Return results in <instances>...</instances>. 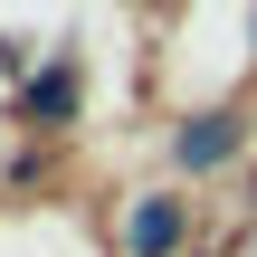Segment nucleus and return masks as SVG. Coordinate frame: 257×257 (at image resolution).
<instances>
[{
  "label": "nucleus",
  "instance_id": "f257e3e1",
  "mask_svg": "<svg viewBox=\"0 0 257 257\" xmlns=\"http://www.w3.org/2000/svg\"><path fill=\"white\" fill-rule=\"evenodd\" d=\"M238 143H248V114H238V105H210V114H191V124L172 134L181 172H219V162H238Z\"/></svg>",
  "mask_w": 257,
  "mask_h": 257
},
{
  "label": "nucleus",
  "instance_id": "f03ea898",
  "mask_svg": "<svg viewBox=\"0 0 257 257\" xmlns=\"http://www.w3.org/2000/svg\"><path fill=\"white\" fill-rule=\"evenodd\" d=\"M181 229H191V200H134L124 210V257H181Z\"/></svg>",
  "mask_w": 257,
  "mask_h": 257
},
{
  "label": "nucleus",
  "instance_id": "7ed1b4c3",
  "mask_svg": "<svg viewBox=\"0 0 257 257\" xmlns=\"http://www.w3.org/2000/svg\"><path fill=\"white\" fill-rule=\"evenodd\" d=\"M76 114V57H48L29 86H19V124H38V134H57Z\"/></svg>",
  "mask_w": 257,
  "mask_h": 257
},
{
  "label": "nucleus",
  "instance_id": "20e7f679",
  "mask_svg": "<svg viewBox=\"0 0 257 257\" xmlns=\"http://www.w3.org/2000/svg\"><path fill=\"white\" fill-rule=\"evenodd\" d=\"M191 257H200V248H191ZM210 257H229V248H210Z\"/></svg>",
  "mask_w": 257,
  "mask_h": 257
},
{
  "label": "nucleus",
  "instance_id": "39448f33",
  "mask_svg": "<svg viewBox=\"0 0 257 257\" xmlns=\"http://www.w3.org/2000/svg\"><path fill=\"white\" fill-rule=\"evenodd\" d=\"M248 38H257V19H248Z\"/></svg>",
  "mask_w": 257,
  "mask_h": 257
}]
</instances>
